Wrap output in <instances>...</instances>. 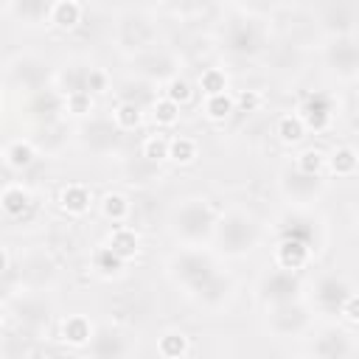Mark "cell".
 <instances>
[{"mask_svg":"<svg viewBox=\"0 0 359 359\" xmlns=\"http://www.w3.org/2000/svg\"><path fill=\"white\" fill-rule=\"evenodd\" d=\"M219 208L205 196H182L165 216V230L177 247H210L219 224Z\"/></svg>","mask_w":359,"mask_h":359,"instance_id":"1","label":"cell"},{"mask_svg":"<svg viewBox=\"0 0 359 359\" xmlns=\"http://www.w3.org/2000/svg\"><path fill=\"white\" fill-rule=\"evenodd\" d=\"M261 241H264V224L250 208L241 205L222 208L210 244L219 258H230V261L250 258L261 247Z\"/></svg>","mask_w":359,"mask_h":359,"instance_id":"2","label":"cell"},{"mask_svg":"<svg viewBox=\"0 0 359 359\" xmlns=\"http://www.w3.org/2000/svg\"><path fill=\"white\" fill-rule=\"evenodd\" d=\"M258 6H230V14L222 20L216 36L227 56L233 59H255L264 50L266 28L258 17Z\"/></svg>","mask_w":359,"mask_h":359,"instance_id":"3","label":"cell"},{"mask_svg":"<svg viewBox=\"0 0 359 359\" xmlns=\"http://www.w3.org/2000/svg\"><path fill=\"white\" fill-rule=\"evenodd\" d=\"M219 269L222 266L213 247H177L165 258V278L185 297H194Z\"/></svg>","mask_w":359,"mask_h":359,"instance_id":"4","label":"cell"},{"mask_svg":"<svg viewBox=\"0 0 359 359\" xmlns=\"http://www.w3.org/2000/svg\"><path fill=\"white\" fill-rule=\"evenodd\" d=\"M112 45L129 62L157 48V20L149 8H123L112 22Z\"/></svg>","mask_w":359,"mask_h":359,"instance_id":"5","label":"cell"},{"mask_svg":"<svg viewBox=\"0 0 359 359\" xmlns=\"http://www.w3.org/2000/svg\"><path fill=\"white\" fill-rule=\"evenodd\" d=\"M261 328L275 342H297L311 337V331L317 328V311L311 309L309 300L272 306V309H264Z\"/></svg>","mask_w":359,"mask_h":359,"instance_id":"6","label":"cell"},{"mask_svg":"<svg viewBox=\"0 0 359 359\" xmlns=\"http://www.w3.org/2000/svg\"><path fill=\"white\" fill-rule=\"evenodd\" d=\"M3 311H6V325L14 323L22 334L34 339L42 337L53 323V306L45 300L42 292H31V289H20L11 297H6Z\"/></svg>","mask_w":359,"mask_h":359,"instance_id":"7","label":"cell"},{"mask_svg":"<svg viewBox=\"0 0 359 359\" xmlns=\"http://www.w3.org/2000/svg\"><path fill=\"white\" fill-rule=\"evenodd\" d=\"M306 292H309V283L303 280L300 272H289V269H280L275 264H269L266 269H261V275L252 283V297L258 300L261 309H272V306L306 300Z\"/></svg>","mask_w":359,"mask_h":359,"instance_id":"8","label":"cell"},{"mask_svg":"<svg viewBox=\"0 0 359 359\" xmlns=\"http://www.w3.org/2000/svg\"><path fill=\"white\" fill-rule=\"evenodd\" d=\"M275 238H294L303 241L306 247H311V252L317 255L325 241H328V227L325 219L317 213V208H286L275 224H272Z\"/></svg>","mask_w":359,"mask_h":359,"instance_id":"9","label":"cell"},{"mask_svg":"<svg viewBox=\"0 0 359 359\" xmlns=\"http://www.w3.org/2000/svg\"><path fill=\"white\" fill-rule=\"evenodd\" d=\"M3 79H6V90L17 93L20 98L53 84V73L48 70V62L36 53H14L11 59H6Z\"/></svg>","mask_w":359,"mask_h":359,"instance_id":"10","label":"cell"},{"mask_svg":"<svg viewBox=\"0 0 359 359\" xmlns=\"http://www.w3.org/2000/svg\"><path fill=\"white\" fill-rule=\"evenodd\" d=\"M320 59L325 70L339 81L359 79V36L356 34H331L320 45Z\"/></svg>","mask_w":359,"mask_h":359,"instance_id":"11","label":"cell"},{"mask_svg":"<svg viewBox=\"0 0 359 359\" xmlns=\"http://www.w3.org/2000/svg\"><path fill=\"white\" fill-rule=\"evenodd\" d=\"M309 356L311 359H356L359 337L348 325L323 323L309 337Z\"/></svg>","mask_w":359,"mask_h":359,"instance_id":"12","label":"cell"},{"mask_svg":"<svg viewBox=\"0 0 359 359\" xmlns=\"http://www.w3.org/2000/svg\"><path fill=\"white\" fill-rule=\"evenodd\" d=\"M325 188H328L325 177L303 174L292 163H286L278 171V194L283 196V202L289 208H317V202L323 199Z\"/></svg>","mask_w":359,"mask_h":359,"instance_id":"13","label":"cell"},{"mask_svg":"<svg viewBox=\"0 0 359 359\" xmlns=\"http://www.w3.org/2000/svg\"><path fill=\"white\" fill-rule=\"evenodd\" d=\"M353 292H356V289L351 286V280H348L342 272H320V275L309 283L306 300L311 303V309H314L317 314L339 317L345 300H348Z\"/></svg>","mask_w":359,"mask_h":359,"instance_id":"14","label":"cell"},{"mask_svg":"<svg viewBox=\"0 0 359 359\" xmlns=\"http://www.w3.org/2000/svg\"><path fill=\"white\" fill-rule=\"evenodd\" d=\"M121 129L112 123L109 115H93L76 126L79 146L93 157H112L121 151Z\"/></svg>","mask_w":359,"mask_h":359,"instance_id":"15","label":"cell"},{"mask_svg":"<svg viewBox=\"0 0 359 359\" xmlns=\"http://www.w3.org/2000/svg\"><path fill=\"white\" fill-rule=\"evenodd\" d=\"M20 118L25 123H31L34 129L53 126L65 118V95L53 84L39 93H31V95L20 98Z\"/></svg>","mask_w":359,"mask_h":359,"instance_id":"16","label":"cell"},{"mask_svg":"<svg viewBox=\"0 0 359 359\" xmlns=\"http://www.w3.org/2000/svg\"><path fill=\"white\" fill-rule=\"evenodd\" d=\"M294 115L303 121L306 132L320 135V132H328L334 126V121L339 115V101L325 90H311L297 101Z\"/></svg>","mask_w":359,"mask_h":359,"instance_id":"17","label":"cell"},{"mask_svg":"<svg viewBox=\"0 0 359 359\" xmlns=\"http://www.w3.org/2000/svg\"><path fill=\"white\" fill-rule=\"evenodd\" d=\"M132 73L137 76V81H143L149 87H165L174 76H180V59L171 50L157 45V48L140 53L137 59H132Z\"/></svg>","mask_w":359,"mask_h":359,"instance_id":"18","label":"cell"},{"mask_svg":"<svg viewBox=\"0 0 359 359\" xmlns=\"http://www.w3.org/2000/svg\"><path fill=\"white\" fill-rule=\"evenodd\" d=\"M56 261L50 258V252L45 250H28L20 252V264H17V283L20 289H31V292H45L56 283Z\"/></svg>","mask_w":359,"mask_h":359,"instance_id":"19","label":"cell"},{"mask_svg":"<svg viewBox=\"0 0 359 359\" xmlns=\"http://www.w3.org/2000/svg\"><path fill=\"white\" fill-rule=\"evenodd\" d=\"M135 337L121 325H95L93 342L87 345V359H132Z\"/></svg>","mask_w":359,"mask_h":359,"instance_id":"20","label":"cell"},{"mask_svg":"<svg viewBox=\"0 0 359 359\" xmlns=\"http://www.w3.org/2000/svg\"><path fill=\"white\" fill-rule=\"evenodd\" d=\"M236 294H238L236 278L227 269H219L191 300H194V306H199L208 314H222L236 303Z\"/></svg>","mask_w":359,"mask_h":359,"instance_id":"21","label":"cell"},{"mask_svg":"<svg viewBox=\"0 0 359 359\" xmlns=\"http://www.w3.org/2000/svg\"><path fill=\"white\" fill-rule=\"evenodd\" d=\"M90 70H93V62H87L84 56H67L59 62V67H53V87L65 98L76 93H87Z\"/></svg>","mask_w":359,"mask_h":359,"instance_id":"22","label":"cell"},{"mask_svg":"<svg viewBox=\"0 0 359 359\" xmlns=\"http://www.w3.org/2000/svg\"><path fill=\"white\" fill-rule=\"evenodd\" d=\"M0 208L6 213V219L11 222H25L31 219V213L36 210V196L28 185L22 182H6L0 191Z\"/></svg>","mask_w":359,"mask_h":359,"instance_id":"23","label":"cell"},{"mask_svg":"<svg viewBox=\"0 0 359 359\" xmlns=\"http://www.w3.org/2000/svg\"><path fill=\"white\" fill-rule=\"evenodd\" d=\"M93 334H95V323L76 311V314H65L59 323H56V337L62 345L67 348H76V351H87V345L93 342Z\"/></svg>","mask_w":359,"mask_h":359,"instance_id":"24","label":"cell"},{"mask_svg":"<svg viewBox=\"0 0 359 359\" xmlns=\"http://www.w3.org/2000/svg\"><path fill=\"white\" fill-rule=\"evenodd\" d=\"M311 261H314V252H311V247H306L303 241H294V238H275V247H272V264H275V266L303 275V269H309Z\"/></svg>","mask_w":359,"mask_h":359,"instance_id":"25","label":"cell"},{"mask_svg":"<svg viewBox=\"0 0 359 359\" xmlns=\"http://www.w3.org/2000/svg\"><path fill=\"white\" fill-rule=\"evenodd\" d=\"M50 6L48 0H8L3 11L25 28H50Z\"/></svg>","mask_w":359,"mask_h":359,"instance_id":"26","label":"cell"},{"mask_svg":"<svg viewBox=\"0 0 359 359\" xmlns=\"http://www.w3.org/2000/svg\"><path fill=\"white\" fill-rule=\"evenodd\" d=\"M56 202H59V210H62L65 216L81 219V216L90 213V208H93L95 199H93V191H90L84 182H67V185L59 188Z\"/></svg>","mask_w":359,"mask_h":359,"instance_id":"27","label":"cell"},{"mask_svg":"<svg viewBox=\"0 0 359 359\" xmlns=\"http://www.w3.org/2000/svg\"><path fill=\"white\" fill-rule=\"evenodd\" d=\"M36 157H39V149L34 137H11L3 146V165L8 171H25L28 165H34Z\"/></svg>","mask_w":359,"mask_h":359,"instance_id":"28","label":"cell"},{"mask_svg":"<svg viewBox=\"0 0 359 359\" xmlns=\"http://www.w3.org/2000/svg\"><path fill=\"white\" fill-rule=\"evenodd\" d=\"M98 213H101V219H107L115 227L129 224V219H132V199L123 191H107L98 199Z\"/></svg>","mask_w":359,"mask_h":359,"instance_id":"29","label":"cell"},{"mask_svg":"<svg viewBox=\"0 0 359 359\" xmlns=\"http://www.w3.org/2000/svg\"><path fill=\"white\" fill-rule=\"evenodd\" d=\"M84 3L79 0H53L50 6V28L56 31H76L84 20Z\"/></svg>","mask_w":359,"mask_h":359,"instance_id":"30","label":"cell"},{"mask_svg":"<svg viewBox=\"0 0 359 359\" xmlns=\"http://www.w3.org/2000/svg\"><path fill=\"white\" fill-rule=\"evenodd\" d=\"M356 171H359V151L351 143H339L328 151V168H325L328 177L345 180V177H353Z\"/></svg>","mask_w":359,"mask_h":359,"instance_id":"31","label":"cell"},{"mask_svg":"<svg viewBox=\"0 0 359 359\" xmlns=\"http://www.w3.org/2000/svg\"><path fill=\"white\" fill-rule=\"evenodd\" d=\"M104 244L115 255H121L123 261H132L140 252V233L135 227H129V224H121V227H112L109 230V236L104 238Z\"/></svg>","mask_w":359,"mask_h":359,"instance_id":"32","label":"cell"},{"mask_svg":"<svg viewBox=\"0 0 359 359\" xmlns=\"http://www.w3.org/2000/svg\"><path fill=\"white\" fill-rule=\"evenodd\" d=\"M90 266H93V272H95L98 278H104V280H115V278L123 275L126 261H123L121 255H115V252L101 241V244L90 252Z\"/></svg>","mask_w":359,"mask_h":359,"instance_id":"33","label":"cell"},{"mask_svg":"<svg viewBox=\"0 0 359 359\" xmlns=\"http://www.w3.org/2000/svg\"><path fill=\"white\" fill-rule=\"evenodd\" d=\"M160 359H185L191 353V337L182 328H165L157 334Z\"/></svg>","mask_w":359,"mask_h":359,"instance_id":"34","label":"cell"},{"mask_svg":"<svg viewBox=\"0 0 359 359\" xmlns=\"http://www.w3.org/2000/svg\"><path fill=\"white\" fill-rule=\"evenodd\" d=\"M292 165L303 174H311V177H325V168H328V151L320 149V146H303L294 157H292Z\"/></svg>","mask_w":359,"mask_h":359,"instance_id":"35","label":"cell"},{"mask_svg":"<svg viewBox=\"0 0 359 359\" xmlns=\"http://www.w3.org/2000/svg\"><path fill=\"white\" fill-rule=\"evenodd\" d=\"M168 160L174 165H194L199 160V140L191 135H174L168 143Z\"/></svg>","mask_w":359,"mask_h":359,"instance_id":"36","label":"cell"},{"mask_svg":"<svg viewBox=\"0 0 359 359\" xmlns=\"http://www.w3.org/2000/svg\"><path fill=\"white\" fill-rule=\"evenodd\" d=\"M109 118H112V123H115L121 132H135V129H140V123H143V107H140V104H132V101H118V104L112 107Z\"/></svg>","mask_w":359,"mask_h":359,"instance_id":"37","label":"cell"},{"mask_svg":"<svg viewBox=\"0 0 359 359\" xmlns=\"http://www.w3.org/2000/svg\"><path fill=\"white\" fill-rule=\"evenodd\" d=\"M306 135H309V132H306L303 121H300L294 112H286V115H280V118L275 121V137H278L283 146H300V140H303Z\"/></svg>","mask_w":359,"mask_h":359,"instance_id":"38","label":"cell"},{"mask_svg":"<svg viewBox=\"0 0 359 359\" xmlns=\"http://www.w3.org/2000/svg\"><path fill=\"white\" fill-rule=\"evenodd\" d=\"M149 109H151V121H154L157 129H171V126L180 123V112H182V107L174 104V101L165 98V95H157V98L151 101Z\"/></svg>","mask_w":359,"mask_h":359,"instance_id":"39","label":"cell"},{"mask_svg":"<svg viewBox=\"0 0 359 359\" xmlns=\"http://www.w3.org/2000/svg\"><path fill=\"white\" fill-rule=\"evenodd\" d=\"M196 87L202 90L205 98H213V95H222V93H230V79L222 67H205L196 79Z\"/></svg>","mask_w":359,"mask_h":359,"instance_id":"40","label":"cell"},{"mask_svg":"<svg viewBox=\"0 0 359 359\" xmlns=\"http://www.w3.org/2000/svg\"><path fill=\"white\" fill-rule=\"evenodd\" d=\"M202 112H205L208 121H213V123H224V121L236 112V98H233V93H222V95L205 98V101H202Z\"/></svg>","mask_w":359,"mask_h":359,"instance_id":"41","label":"cell"},{"mask_svg":"<svg viewBox=\"0 0 359 359\" xmlns=\"http://www.w3.org/2000/svg\"><path fill=\"white\" fill-rule=\"evenodd\" d=\"M93 115H95V98L90 93H76V95L65 98V118H73L81 123Z\"/></svg>","mask_w":359,"mask_h":359,"instance_id":"42","label":"cell"},{"mask_svg":"<svg viewBox=\"0 0 359 359\" xmlns=\"http://www.w3.org/2000/svg\"><path fill=\"white\" fill-rule=\"evenodd\" d=\"M168 143H171V137H165L163 132L146 135L140 143V157L146 163H165L168 160Z\"/></svg>","mask_w":359,"mask_h":359,"instance_id":"43","label":"cell"},{"mask_svg":"<svg viewBox=\"0 0 359 359\" xmlns=\"http://www.w3.org/2000/svg\"><path fill=\"white\" fill-rule=\"evenodd\" d=\"M163 95L182 107V104H188V101L194 98V84H191L185 76H174V79L163 87Z\"/></svg>","mask_w":359,"mask_h":359,"instance_id":"44","label":"cell"},{"mask_svg":"<svg viewBox=\"0 0 359 359\" xmlns=\"http://www.w3.org/2000/svg\"><path fill=\"white\" fill-rule=\"evenodd\" d=\"M109 90H112V76H109L104 67L93 65V70H90V79H87V93L95 98V95H107Z\"/></svg>","mask_w":359,"mask_h":359,"instance_id":"45","label":"cell"},{"mask_svg":"<svg viewBox=\"0 0 359 359\" xmlns=\"http://www.w3.org/2000/svg\"><path fill=\"white\" fill-rule=\"evenodd\" d=\"M236 98V112H258L261 104H264V95L261 90H241Z\"/></svg>","mask_w":359,"mask_h":359,"instance_id":"46","label":"cell"},{"mask_svg":"<svg viewBox=\"0 0 359 359\" xmlns=\"http://www.w3.org/2000/svg\"><path fill=\"white\" fill-rule=\"evenodd\" d=\"M339 320H342L348 328H359V292H353V294L345 300V306H342V311H339Z\"/></svg>","mask_w":359,"mask_h":359,"instance_id":"47","label":"cell"},{"mask_svg":"<svg viewBox=\"0 0 359 359\" xmlns=\"http://www.w3.org/2000/svg\"><path fill=\"white\" fill-rule=\"evenodd\" d=\"M289 359H311L309 353H294V356H289Z\"/></svg>","mask_w":359,"mask_h":359,"instance_id":"48","label":"cell"},{"mask_svg":"<svg viewBox=\"0 0 359 359\" xmlns=\"http://www.w3.org/2000/svg\"><path fill=\"white\" fill-rule=\"evenodd\" d=\"M356 227H359V210H356Z\"/></svg>","mask_w":359,"mask_h":359,"instance_id":"49","label":"cell"},{"mask_svg":"<svg viewBox=\"0 0 359 359\" xmlns=\"http://www.w3.org/2000/svg\"><path fill=\"white\" fill-rule=\"evenodd\" d=\"M50 359H53V356H50Z\"/></svg>","mask_w":359,"mask_h":359,"instance_id":"50","label":"cell"}]
</instances>
